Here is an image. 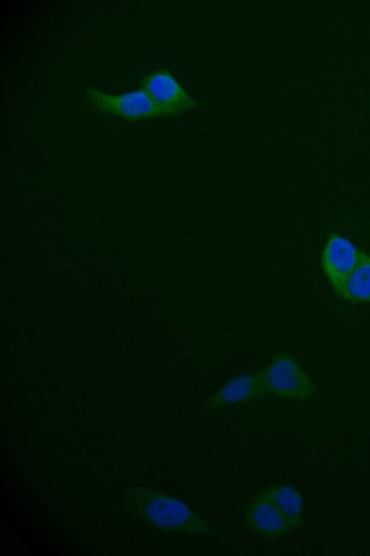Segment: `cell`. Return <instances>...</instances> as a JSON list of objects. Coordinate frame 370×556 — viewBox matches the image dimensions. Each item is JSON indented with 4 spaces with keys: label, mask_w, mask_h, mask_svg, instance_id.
Segmentation results:
<instances>
[{
    "label": "cell",
    "mask_w": 370,
    "mask_h": 556,
    "mask_svg": "<svg viewBox=\"0 0 370 556\" xmlns=\"http://www.w3.org/2000/svg\"><path fill=\"white\" fill-rule=\"evenodd\" d=\"M127 511L144 525L169 535L214 538L218 529L180 501L150 489L127 486L120 495Z\"/></svg>",
    "instance_id": "1"
},
{
    "label": "cell",
    "mask_w": 370,
    "mask_h": 556,
    "mask_svg": "<svg viewBox=\"0 0 370 556\" xmlns=\"http://www.w3.org/2000/svg\"><path fill=\"white\" fill-rule=\"evenodd\" d=\"M303 500L292 486H275L247 507V526L257 534L276 536L286 534L299 522Z\"/></svg>",
    "instance_id": "2"
},
{
    "label": "cell",
    "mask_w": 370,
    "mask_h": 556,
    "mask_svg": "<svg viewBox=\"0 0 370 556\" xmlns=\"http://www.w3.org/2000/svg\"><path fill=\"white\" fill-rule=\"evenodd\" d=\"M259 396L272 395L283 400L308 401L315 395L309 376L293 358H277L258 375Z\"/></svg>",
    "instance_id": "3"
},
{
    "label": "cell",
    "mask_w": 370,
    "mask_h": 556,
    "mask_svg": "<svg viewBox=\"0 0 370 556\" xmlns=\"http://www.w3.org/2000/svg\"><path fill=\"white\" fill-rule=\"evenodd\" d=\"M87 101L92 110L128 121L165 117L148 92L141 88L122 96H111L94 88L87 89Z\"/></svg>",
    "instance_id": "4"
},
{
    "label": "cell",
    "mask_w": 370,
    "mask_h": 556,
    "mask_svg": "<svg viewBox=\"0 0 370 556\" xmlns=\"http://www.w3.org/2000/svg\"><path fill=\"white\" fill-rule=\"evenodd\" d=\"M162 112L165 117L187 113L195 108L194 100L179 81L167 72H160L149 75L142 87Z\"/></svg>",
    "instance_id": "5"
},
{
    "label": "cell",
    "mask_w": 370,
    "mask_h": 556,
    "mask_svg": "<svg viewBox=\"0 0 370 556\" xmlns=\"http://www.w3.org/2000/svg\"><path fill=\"white\" fill-rule=\"evenodd\" d=\"M362 253L349 239L336 235L329 239L321 253V266L335 292L357 267Z\"/></svg>",
    "instance_id": "6"
},
{
    "label": "cell",
    "mask_w": 370,
    "mask_h": 556,
    "mask_svg": "<svg viewBox=\"0 0 370 556\" xmlns=\"http://www.w3.org/2000/svg\"><path fill=\"white\" fill-rule=\"evenodd\" d=\"M344 300L352 303H368L370 301V256L362 253V256L354 269L346 278L341 289L336 292Z\"/></svg>",
    "instance_id": "7"
},
{
    "label": "cell",
    "mask_w": 370,
    "mask_h": 556,
    "mask_svg": "<svg viewBox=\"0 0 370 556\" xmlns=\"http://www.w3.org/2000/svg\"><path fill=\"white\" fill-rule=\"evenodd\" d=\"M253 396H259L258 375H244L227 383L213 399L212 405H229Z\"/></svg>",
    "instance_id": "8"
}]
</instances>
